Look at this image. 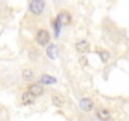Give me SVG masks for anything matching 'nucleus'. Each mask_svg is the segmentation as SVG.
<instances>
[{"label": "nucleus", "instance_id": "nucleus-11", "mask_svg": "<svg viewBox=\"0 0 129 121\" xmlns=\"http://www.w3.org/2000/svg\"><path fill=\"white\" fill-rule=\"evenodd\" d=\"M99 55H100V59H101V62L103 63H106L109 58H110V52L106 50V49H100L99 50Z\"/></svg>", "mask_w": 129, "mask_h": 121}, {"label": "nucleus", "instance_id": "nucleus-15", "mask_svg": "<svg viewBox=\"0 0 129 121\" xmlns=\"http://www.w3.org/2000/svg\"><path fill=\"white\" fill-rule=\"evenodd\" d=\"M80 60H81V63H82V65H84V66H85V65H86V60H87V59H86V58H85V57H82V58H81V59H80Z\"/></svg>", "mask_w": 129, "mask_h": 121}, {"label": "nucleus", "instance_id": "nucleus-10", "mask_svg": "<svg viewBox=\"0 0 129 121\" xmlns=\"http://www.w3.org/2000/svg\"><path fill=\"white\" fill-rule=\"evenodd\" d=\"M47 55L51 58V59H56L57 55H58V52H57V47L54 44H49L48 48H47Z\"/></svg>", "mask_w": 129, "mask_h": 121}, {"label": "nucleus", "instance_id": "nucleus-6", "mask_svg": "<svg viewBox=\"0 0 129 121\" xmlns=\"http://www.w3.org/2000/svg\"><path fill=\"white\" fill-rule=\"evenodd\" d=\"M43 87L39 85V83H32V85H29L28 86V92H30L32 95H34L36 97L37 96H41L42 93H43Z\"/></svg>", "mask_w": 129, "mask_h": 121}, {"label": "nucleus", "instance_id": "nucleus-5", "mask_svg": "<svg viewBox=\"0 0 129 121\" xmlns=\"http://www.w3.org/2000/svg\"><path fill=\"white\" fill-rule=\"evenodd\" d=\"M79 106H80V108H82L84 111L90 112V111L94 108V101H92L91 98H82V100H80Z\"/></svg>", "mask_w": 129, "mask_h": 121}, {"label": "nucleus", "instance_id": "nucleus-14", "mask_svg": "<svg viewBox=\"0 0 129 121\" xmlns=\"http://www.w3.org/2000/svg\"><path fill=\"white\" fill-rule=\"evenodd\" d=\"M61 22L58 20V19H56L54 22H53V27H54V34H56V37H58L59 35V32H61Z\"/></svg>", "mask_w": 129, "mask_h": 121}, {"label": "nucleus", "instance_id": "nucleus-8", "mask_svg": "<svg viewBox=\"0 0 129 121\" xmlns=\"http://www.w3.org/2000/svg\"><path fill=\"white\" fill-rule=\"evenodd\" d=\"M34 101H36V96L32 95L30 92L27 91L22 95V102L24 105H32V103H34Z\"/></svg>", "mask_w": 129, "mask_h": 121}, {"label": "nucleus", "instance_id": "nucleus-9", "mask_svg": "<svg viewBox=\"0 0 129 121\" xmlns=\"http://www.w3.org/2000/svg\"><path fill=\"white\" fill-rule=\"evenodd\" d=\"M39 82L41 83H44V85H54L57 82V80L52 76H48V75H42L41 78H39Z\"/></svg>", "mask_w": 129, "mask_h": 121}, {"label": "nucleus", "instance_id": "nucleus-4", "mask_svg": "<svg viewBox=\"0 0 129 121\" xmlns=\"http://www.w3.org/2000/svg\"><path fill=\"white\" fill-rule=\"evenodd\" d=\"M56 19H58V20L61 22V24H62V25H67V24H70V23H71L72 17H71V14H70L69 12L63 10V12L58 13V15H57V18H56Z\"/></svg>", "mask_w": 129, "mask_h": 121}, {"label": "nucleus", "instance_id": "nucleus-13", "mask_svg": "<svg viewBox=\"0 0 129 121\" xmlns=\"http://www.w3.org/2000/svg\"><path fill=\"white\" fill-rule=\"evenodd\" d=\"M33 76H34V73H33V71H32L30 68H25V70L23 71V78H24V80L29 81V80L33 78Z\"/></svg>", "mask_w": 129, "mask_h": 121}, {"label": "nucleus", "instance_id": "nucleus-3", "mask_svg": "<svg viewBox=\"0 0 129 121\" xmlns=\"http://www.w3.org/2000/svg\"><path fill=\"white\" fill-rule=\"evenodd\" d=\"M75 48L79 53H87V52H90V43L85 39H81V40L76 42Z\"/></svg>", "mask_w": 129, "mask_h": 121}, {"label": "nucleus", "instance_id": "nucleus-7", "mask_svg": "<svg viewBox=\"0 0 129 121\" xmlns=\"http://www.w3.org/2000/svg\"><path fill=\"white\" fill-rule=\"evenodd\" d=\"M96 116L101 120V121H109L111 117V113L108 108H99L96 111Z\"/></svg>", "mask_w": 129, "mask_h": 121}, {"label": "nucleus", "instance_id": "nucleus-2", "mask_svg": "<svg viewBox=\"0 0 129 121\" xmlns=\"http://www.w3.org/2000/svg\"><path fill=\"white\" fill-rule=\"evenodd\" d=\"M51 40V35L46 29H39L36 34V42L39 45H47Z\"/></svg>", "mask_w": 129, "mask_h": 121}, {"label": "nucleus", "instance_id": "nucleus-1", "mask_svg": "<svg viewBox=\"0 0 129 121\" xmlns=\"http://www.w3.org/2000/svg\"><path fill=\"white\" fill-rule=\"evenodd\" d=\"M44 7H46V4H44V2H42V0H33V2L29 3V10L34 15L42 14L43 10H44Z\"/></svg>", "mask_w": 129, "mask_h": 121}, {"label": "nucleus", "instance_id": "nucleus-12", "mask_svg": "<svg viewBox=\"0 0 129 121\" xmlns=\"http://www.w3.org/2000/svg\"><path fill=\"white\" fill-rule=\"evenodd\" d=\"M52 103H53L54 106H57V107H61V106H63L64 101H63L62 97H59V96H57V95H53V96H52Z\"/></svg>", "mask_w": 129, "mask_h": 121}]
</instances>
